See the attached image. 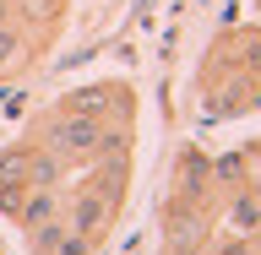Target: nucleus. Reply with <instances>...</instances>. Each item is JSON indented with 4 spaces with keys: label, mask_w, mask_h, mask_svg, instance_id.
<instances>
[{
    "label": "nucleus",
    "mask_w": 261,
    "mask_h": 255,
    "mask_svg": "<svg viewBox=\"0 0 261 255\" xmlns=\"http://www.w3.org/2000/svg\"><path fill=\"white\" fill-rule=\"evenodd\" d=\"M60 217H65L71 228H76V234H87V239H98V244H103V234L114 228L120 207H114L109 195H98L93 185H71V190H65V207H60Z\"/></svg>",
    "instance_id": "3"
},
{
    "label": "nucleus",
    "mask_w": 261,
    "mask_h": 255,
    "mask_svg": "<svg viewBox=\"0 0 261 255\" xmlns=\"http://www.w3.org/2000/svg\"><path fill=\"white\" fill-rule=\"evenodd\" d=\"M28 190H33V185H0V217H6V223H16V217H22Z\"/></svg>",
    "instance_id": "14"
},
{
    "label": "nucleus",
    "mask_w": 261,
    "mask_h": 255,
    "mask_svg": "<svg viewBox=\"0 0 261 255\" xmlns=\"http://www.w3.org/2000/svg\"><path fill=\"white\" fill-rule=\"evenodd\" d=\"M44 44H49V33H33L28 22H16V16H11V22H0V81L33 71L38 54H44Z\"/></svg>",
    "instance_id": "5"
},
{
    "label": "nucleus",
    "mask_w": 261,
    "mask_h": 255,
    "mask_svg": "<svg viewBox=\"0 0 261 255\" xmlns=\"http://www.w3.org/2000/svg\"><path fill=\"white\" fill-rule=\"evenodd\" d=\"M212 234V207H191L169 195L163 201V244H179V239H207Z\"/></svg>",
    "instance_id": "7"
},
{
    "label": "nucleus",
    "mask_w": 261,
    "mask_h": 255,
    "mask_svg": "<svg viewBox=\"0 0 261 255\" xmlns=\"http://www.w3.org/2000/svg\"><path fill=\"white\" fill-rule=\"evenodd\" d=\"M93 250H98V239H87V234H76L71 223L60 228V239L49 244V255H93Z\"/></svg>",
    "instance_id": "13"
},
{
    "label": "nucleus",
    "mask_w": 261,
    "mask_h": 255,
    "mask_svg": "<svg viewBox=\"0 0 261 255\" xmlns=\"http://www.w3.org/2000/svg\"><path fill=\"white\" fill-rule=\"evenodd\" d=\"M0 22H11V0H0Z\"/></svg>",
    "instance_id": "16"
},
{
    "label": "nucleus",
    "mask_w": 261,
    "mask_h": 255,
    "mask_svg": "<svg viewBox=\"0 0 261 255\" xmlns=\"http://www.w3.org/2000/svg\"><path fill=\"white\" fill-rule=\"evenodd\" d=\"M103 125H109V120H87V114L49 109L44 120L28 130V141H38V147H49L55 158H65V168H87V163L103 152Z\"/></svg>",
    "instance_id": "1"
},
{
    "label": "nucleus",
    "mask_w": 261,
    "mask_h": 255,
    "mask_svg": "<svg viewBox=\"0 0 261 255\" xmlns=\"http://www.w3.org/2000/svg\"><path fill=\"white\" fill-rule=\"evenodd\" d=\"M11 16H16V22H28V27L38 22L44 33H55V22L65 16V0H16V6H11Z\"/></svg>",
    "instance_id": "10"
},
{
    "label": "nucleus",
    "mask_w": 261,
    "mask_h": 255,
    "mask_svg": "<svg viewBox=\"0 0 261 255\" xmlns=\"http://www.w3.org/2000/svg\"><path fill=\"white\" fill-rule=\"evenodd\" d=\"M174 195L179 201H191V207H212L218 201V185H212V158L207 152H179L174 163Z\"/></svg>",
    "instance_id": "6"
},
{
    "label": "nucleus",
    "mask_w": 261,
    "mask_h": 255,
    "mask_svg": "<svg viewBox=\"0 0 261 255\" xmlns=\"http://www.w3.org/2000/svg\"><path fill=\"white\" fill-rule=\"evenodd\" d=\"M250 179V152H223V158H212V185L218 190H234V185H245Z\"/></svg>",
    "instance_id": "11"
},
{
    "label": "nucleus",
    "mask_w": 261,
    "mask_h": 255,
    "mask_svg": "<svg viewBox=\"0 0 261 255\" xmlns=\"http://www.w3.org/2000/svg\"><path fill=\"white\" fill-rule=\"evenodd\" d=\"M223 223L234 228V234H245V239H256L261 234V185H234L228 190V201H223Z\"/></svg>",
    "instance_id": "8"
},
{
    "label": "nucleus",
    "mask_w": 261,
    "mask_h": 255,
    "mask_svg": "<svg viewBox=\"0 0 261 255\" xmlns=\"http://www.w3.org/2000/svg\"><path fill=\"white\" fill-rule=\"evenodd\" d=\"M207 255H261L256 239H245V234H228V239H212Z\"/></svg>",
    "instance_id": "15"
},
{
    "label": "nucleus",
    "mask_w": 261,
    "mask_h": 255,
    "mask_svg": "<svg viewBox=\"0 0 261 255\" xmlns=\"http://www.w3.org/2000/svg\"><path fill=\"white\" fill-rule=\"evenodd\" d=\"M28 158H33L28 141L0 147V185H28Z\"/></svg>",
    "instance_id": "12"
},
{
    "label": "nucleus",
    "mask_w": 261,
    "mask_h": 255,
    "mask_svg": "<svg viewBox=\"0 0 261 255\" xmlns=\"http://www.w3.org/2000/svg\"><path fill=\"white\" fill-rule=\"evenodd\" d=\"M212 81H223V76H261V27H234L223 33L218 44H212Z\"/></svg>",
    "instance_id": "4"
},
{
    "label": "nucleus",
    "mask_w": 261,
    "mask_h": 255,
    "mask_svg": "<svg viewBox=\"0 0 261 255\" xmlns=\"http://www.w3.org/2000/svg\"><path fill=\"white\" fill-rule=\"evenodd\" d=\"M0 255H6V250H0Z\"/></svg>",
    "instance_id": "17"
},
{
    "label": "nucleus",
    "mask_w": 261,
    "mask_h": 255,
    "mask_svg": "<svg viewBox=\"0 0 261 255\" xmlns=\"http://www.w3.org/2000/svg\"><path fill=\"white\" fill-rule=\"evenodd\" d=\"M55 109L87 114V120H130V114H136V93H130V81H87V87L60 93Z\"/></svg>",
    "instance_id": "2"
},
{
    "label": "nucleus",
    "mask_w": 261,
    "mask_h": 255,
    "mask_svg": "<svg viewBox=\"0 0 261 255\" xmlns=\"http://www.w3.org/2000/svg\"><path fill=\"white\" fill-rule=\"evenodd\" d=\"M33 158H28V185H49V190H65V158H55L49 147L28 141Z\"/></svg>",
    "instance_id": "9"
}]
</instances>
